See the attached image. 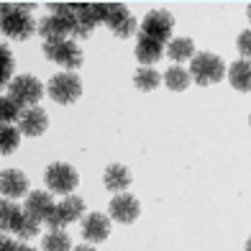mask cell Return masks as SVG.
Segmentation results:
<instances>
[{
  "label": "cell",
  "mask_w": 251,
  "mask_h": 251,
  "mask_svg": "<svg viewBox=\"0 0 251 251\" xmlns=\"http://www.w3.org/2000/svg\"><path fill=\"white\" fill-rule=\"evenodd\" d=\"M72 251H95L93 246H77V249H72Z\"/></svg>",
  "instance_id": "29"
},
{
  "label": "cell",
  "mask_w": 251,
  "mask_h": 251,
  "mask_svg": "<svg viewBox=\"0 0 251 251\" xmlns=\"http://www.w3.org/2000/svg\"><path fill=\"white\" fill-rule=\"evenodd\" d=\"M131 182H133L131 169L123 167V164H110V167L105 169V175H102V185H105V190H110V192L128 190Z\"/></svg>",
  "instance_id": "15"
},
{
  "label": "cell",
  "mask_w": 251,
  "mask_h": 251,
  "mask_svg": "<svg viewBox=\"0 0 251 251\" xmlns=\"http://www.w3.org/2000/svg\"><path fill=\"white\" fill-rule=\"evenodd\" d=\"M31 3L16 5V3H0V31L8 39L26 41L36 33V21L31 18Z\"/></svg>",
  "instance_id": "1"
},
{
  "label": "cell",
  "mask_w": 251,
  "mask_h": 251,
  "mask_svg": "<svg viewBox=\"0 0 251 251\" xmlns=\"http://www.w3.org/2000/svg\"><path fill=\"white\" fill-rule=\"evenodd\" d=\"M41 249L44 251H72V241L64 231H49L41 238Z\"/></svg>",
  "instance_id": "22"
},
{
  "label": "cell",
  "mask_w": 251,
  "mask_h": 251,
  "mask_svg": "<svg viewBox=\"0 0 251 251\" xmlns=\"http://www.w3.org/2000/svg\"><path fill=\"white\" fill-rule=\"evenodd\" d=\"M44 182H47V190L56 192V195H72L79 185V175L72 164H64V162H54L47 167V172H44Z\"/></svg>",
  "instance_id": "4"
},
{
  "label": "cell",
  "mask_w": 251,
  "mask_h": 251,
  "mask_svg": "<svg viewBox=\"0 0 251 251\" xmlns=\"http://www.w3.org/2000/svg\"><path fill=\"white\" fill-rule=\"evenodd\" d=\"M49 128V116L44 108H26L21 110V118H18V133L24 136H41L44 131Z\"/></svg>",
  "instance_id": "13"
},
{
  "label": "cell",
  "mask_w": 251,
  "mask_h": 251,
  "mask_svg": "<svg viewBox=\"0 0 251 251\" xmlns=\"http://www.w3.org/2000/svg\"><path fill=\"white\" fill-rule=\"evenodd\" d=\"M18 241L16 238H10L8 233H0V251H18Z\"/></svg>",
  "instance_id": "27"
},
{
  "label": "cell",
  "mask_w": 251,
  "mask_h": 251,
  "mask_svg": "<svg viewBox=\"0 0 251 251\" xmlns=\"http://www.w3.org/2000/svg\"><path fill=\"white\" fill-rule=\"evenodd\" d=\"M102 24L116 33L118 39H128L136 33V28H139L133 13L121 3H105V21H102Z\"/></svg>",
  "instance_id": "9"
},
{
  "label": "cell",
  "mask_w": 251,
  "mask_h": 251,
  "mask_svg": "<svg viewBox=\"0 0 251 251\" xmlns=\"http://www.w3.org/2000/svg\"><path fill=\"white\" fill-rule=\"evenodd\" d=\"M133 82L139 90H144V93H151V90H156L162 85V75L156 70H151V67H141V70L133 75Z\"/></svg>",
  "instance_id": "21"
},
{
  "label": "cell",
  "mask_w": 251,
  "mask_h": 251,
  "mask_svg": "<svg viewBox=\"0 0 251 251\" xmlns=\"http://www.w3.org/2000/svg\"><path fill=\"white\" fill-rule=\"evenodd\" d=\"M54 198H51V192L49 190H33L26 195V202H24V213L28 215V218H33L36 223H47V218L51 215L54 210Z\"/></svg>",
  "instance_id": "11"
},
{
  "label": "cell",
  "mask_w": 251,
  "mask_h": 251,
  "mask_svg": "<svg viewBox=\"0 0 251 251\" xmlns=\"http://www.w3.org/2000/svg\"><path fill=\"white\" fill-rule=\"evenodd\" d=\"M172 28H175V18L169 10H151V13H146L144 24H141V36L164 47L172 39Z\"/></svg>",
  "instance_id": "7"
},
{
  "label": "cell",
  "mask_w": 251,
  "mask_h": 251,
  "mask_svg": "<svg viewBox=\"0 0 251 251\" xmlns=\"http://www.w3.org/2000/svg\"><path fill=\"white\" fill-rule=\"evenodd\" d=\"M110 218L113 221H118L123 226H131L139 221V215H141V202L136 200L133 195H128V192H118L116 198L110 200Z\"/></svg>",
  "instance_id": "10"
},
{
  "label": "cell",
  "mask_w": 251,
  "mask_h": 251,
  "mask_svg": "<svg viewBox=\"0 0 251 251\" xmlns=\"http://www.w3.org/2000/svg\"><path fill=\"white\" fill-rule=\"evenodd\" d=\"M47 93L54 102H59V105H72V102H77L79 95H82V79L75 72H59L49 79Z\"/></svg>",
  "instance_id": "5"
},
{
  "label": "cell",
  "mask_w": 251,
  "mask_h": 251,
  "mask_svg": "<svg viewBox=\"0 0 251 251\" xmlns=\"http://www.w3.org/2000/svg\"><path fill=\"white\" fill-rule=\"evenodd\" d=\"M21 118V105L16 100H10L8 95H3L0 98V123L3 126H10L13 121H18Z\"/></svg>",
  "instance_id": "26"
},
{
  "label": "cell",
  "mask_w": 251,
  "mask_h": 251,
  "mask_svg": "<svg viewBox=\"0 0 251 251\" xmlns=\"http://www.w3.org/2000/svg\"><path fill=\"white\" fill-rule=\"evenodd\" d=\"M190 75L185 67H169V70L164 72V85L169 90H175V93H182V90H187L190 87Z\"/></svg>",
  "instance_id": "20"
},
{
  "label": "cell",
  "mask_w": 251,
  "mask_h": 251,
  "mask_svg": "<svg viewBox=\"0 0 251 251\" xmlns=\"http://www.w3.org/2000/svg\"><path fill=\"white\" fill-rule=\"evenodd\" d=\"M249 44H251V36H249V31H244L241 36H238V51H241V54L246 56V59H249V51H251Z\"/></svg>",
  "instance_id": "28"
},
{
  "label": "cell",
  "mask_w": 251,
  "mask_h": 251,
  "mask_svg": "<svg viewBox=\"0 0 251 251\" xmlns=\"http://www.w3.org/2000/svg\"><path fill=\"white\" fill-rule=\"evenodd\" d=\"M41 95H44V87H41V82L33 75H21V77H13L8 82V98L16 100L21 108L39 105Z\"/></svg>",
  "instance_id": "6"
},
{
  "label": "cell",
  "mask_w": 251,
  "mask_h": 251,
  "mask_svg": "<svg viewBox=\"0 0 251 251\" xmlns=\"http://www.w3.org/2000/svg\"><path fill=\"white\" fill-rule=\"evenodd\" d=\"M228 79H231V85L236 90L249 93L251 90V67H249V62H244V59L233 62L231 67H228Z\"/></svg>",
  "instance_id": "17"
},
{
  "label": "cell",
  "mask_w": 251,
  "mask_h": 251,
  "mask_svg": "<svg viewBox=\"0 0 251 251\" xmlns=\"http://www.w3.org/2000/svg\"><path fill=\"white\" fill-rule=\"evenodd\" d=\"M162 54H164L162 44H156V41L146 39V36H139V44H136V59H139L144 67L156 64L159 59H162Z\"/></svg>",
  "instance_id": "16"
},
{
  "label": "cell",
  "mask_w": 251,
  "mask_h": 251,
  "mask_svg": "<svg viewBox=\"0 0 251 251\" xmlns=\"http://www.w3.org/2000/svg\"><path fill=\"white\" fill-rule=\"evenodd\" d=\"M28 177L21 169H3L0 172V195H5L8 200L24 198L28 195Z\"/></svg>",
  "instance_id": "12"
},
{
  "label": "cell",
  "mask_w": 251,
  "mask_h": 251,
  "mask_svg": "<svg viewBox=\"0 0 251 251\" xmlns=\"http://www.w3.org/2000/svg\"><path fill=\"white\" fill-rule=\"evenodd\" d=\"M13 54H10V49L5 47V44H0V90L8 87V82L13 79Z\"/></svg>",
  "instance_id": "24"
},
{
  "label": "cell",
  "mask_w": 251,
  "mask_h": 251,
  "mask_svg": "<svg viewBox=\"0 0 251 251\" xmlns=\"http://www.w3.org/2000/svg\"><path fill=\"white\" fill-rule=\"evenodd\" d=\"M44 56L51 59L54 64L67 67V70H77L82 67V47L72 39H54V41H44Z\"/></svg>",
  "instance_id": "2"
},
{
  "label": "cell",
  "mask_w": 251,
  "mask_h": 251,
  "mask_svg": "<svg viewBox=\"0 0 251 251\" xmlns=\"http://www.w3.org/2000/svg\"><path fill=\"white\" fill-rule=\"evenodd\" d=\"M39 226H41V223H36L33 218H28L26 213H21V218L16 221V226H13V231H10V233H16L18 238H24V241H26V238H33V236L39 233Z\"/></svg>",
  "instance_id": "25"
},
{
  "label": "cell",
  "mask_w": 251,
  "mask_h": 251,
  "mask_svg": "<svg viewBox=\"0 0 251 251\" xmlns=\"http://www.w3.org/2000/svg\"><path fill=\"white\" fill-rule=\"evenodd\" d=\"M82 210H85V200L82 198L67 195V198H62V202L54 205V210H51V215L47 218V223H49L51 231H64L67 226L75 223L79 215H82Z\"/></svg>",
  "instance_id": "8"
},
{
  "label": "cell",
  "mask_w": 251,
  "mask_h": 251,
  "mask_svg": "<svg viewBox=\"0 0 251 251\" xmlns=\"http://www.w3.org/2000/svg\"><path fill=\"white\" fill-rule=\"evenodd\" d=\"M21 205H16L13 200H0V233H10L13 231L16 221L21 218Z\"/></svg>",
  "instance_id": "19"
},
{
  "label": "cell",
  "mask_w": 251,
  "mask_h": 251,
  "mask_svg": "<svg viewBox=\"0 0 251 251\" xmlns=\"http://www.w3.org/2000/svg\"><path fill=\"white\" fill-rule=\"evenodd\" d=\"M190 79H195L198 85H215V82H221L223 75H226V64L221 56H215V54H208V51H202V54H195L192 56V64H190Z\"/></svg>",
  "instance_id": "3"
},
{
  "label": "cell",
  "mask_w": 251,
  "mask_h": 251,
  "mask_svg": "<svg viewBox=\"0 0 251 251\" xmlns=\"http://www.w3.org/2000/svg\"><path fill=\"white\" fill-rule=\"evenodd\" d=\"M82 236L93 244H100L110 236V218L102 213H90L82 221Z\"/></svg>",
  "instance_id": "14"
},
{
  "label": "cell",
  "mask_w": 251,
  "mask_h": 251,
  "mask_svg": "<svg viewBox=\"0 0 251 251\" xmlns=\"http://www.w3.org/2000/svg\"><path fill=\"white\" fill-rule=\"evenodd\" d=\"M167 54L172 62H185V59H192L195 56V41L192 39H169L167 44Z\"/></svg>",
  "instance_id": "18"
},
{
  "label": "cell",
  "mask_w": 251,
  "mask_h": 251,
  "mask_svg": "<svg viewBox=\"0 0 251 251\" xmlns=\"http://www.w3.org/2000/svg\"><path fill=\"white\" fill-rule=\"evenodd\" d=\"M21 144V133L13 126H3L0 123V154H13Z\"/></svg>",
  "instance_id": "23"
},
{
  "label": "cell",
  "mask_w": 251,
  "mask_h": 251,
  "mask_svg": "<svg viewBox=\"0 0 251 251\" xmlns=\"http://www.w3.org/2000/svg\"><path fill=\"white\" fill-rule=\"evenodd\" d=\"M18 251H36V249H31V246H24V244H21V246H18Z\"/></svg>",
  "instance_id": "30"
}]
</instances>
